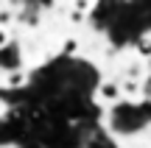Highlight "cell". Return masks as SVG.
<instances>
[{"mask_svg":"<svg viewBox=\"0 0 151 148\" xmlns=\"http://www.w3.org/2000/svg\"><path fill=\"white\" fill-rule=\"evenodd\" d=\"M0 70L11 73V70H22V50L17 45H6L0 48Z\"/></svg>","mask_w":151,"mask_h":148,"instance_id":"1","label":"cell"},{"mask_svg":"<svg viewBox=\"0 0 151 148\" xmlns=\"http://www.w3.org/2000/svg\"><path fill=\"white\" fill-rule=\"evenodd\" d=\"M98 98H101L104 104H115V101H120V98H123L120 84L118 81H104L101 87H98Z\"/></svg>","mask_w":151,"mask_h":148,"instance_id":"2","label":"cell"},{"mask_svg":"<svg viewBox=\"0 0 151 148\" xmlns=\"http://www.w3.org/2000/svg\"><path fill=\"white\" fill-rule=\"evenodd\" d=\"M134 48H137V53H140L143 59H151V31L137 34L134 36Z\"/></svg>","mask_w":151,"mask_h":148,"instance_id":"3","label":"cell"},{"mask_svg":"<svg viewBox=\"0 0 151 148\" xmlns=\"http://www.w3.org/2000/svg\"><path fill=\"white\" fill-rule=\"evenodd\" d=\"M25 81H28L25 70H11L9 76H6V87H22Z\"/></svg>","mask_w":151,"mask_h":148,"instance_id":"4","label":"cell"},{"mask_svg":"<svg viewBox=\"0 0 151 148\" xmlns=\"http://www.w3.org/2000/svg\"><path fill=\"white\" fill-rule=\"evenodd\" d=\"M6 45H9V31L0 28V48H6Z\"/></svg>","mask_w":151,"mask_h":148,"instance_id":"5","label":"cell"}]
</instances>
